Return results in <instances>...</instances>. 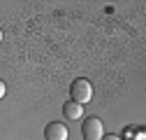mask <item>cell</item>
Returning <instances> with one entry per match:
<instances>
[{
	"instance_id": "3",
	"label": "cell",
	"mask_w": 146,
	"mask_h": 140,
	"mask_svg": "<svg viewBox=\"0 0 146 140\" xmlns=\"http://www.w3.org/2000/svg\"><path fill=\"white\" fill-rule=\"evenodd\" d=\"M70 131L65 124H60V121H49L46 129H44V138L46 140H67Z\"/></svg>"
},
{
	"instance_id": "4",
	"label": "cell",
	"mask_w": 146,
	"mask_h": 140,
	"mask_svg": "<svg viewBox=\"0 0 146 140\" xmlns=\"http://www.w3.org/2000/svg\"><path fill=\"white\" fill-rule=\"evenodd\" d=\"M63 114L67 117V119H81L84 117V105H79V103H74V100H67L65 105H63Z\"/></svg>"
},
{
	"instance_id": "7",
	"label": "cell",
	"mask_w": 146,
	"mask_h": 140,
	"mask_svg": "<svg viewBox=\"0 0 146 140\" xmlns=\"http://www.w3.org/2000/svg\"><path fill=\"white\" fill-rule=\"evenodd\" d=\"M0 42H3V30H0Z\"/></svg>"
},
{
	"instance_id": "6",
	"label": "cell",
	"mask_w": 146,
	"mask_h": 140,
	"mask_svg": "<svg viewBox=\"0 0 146 140\" xmlns=\"http://www.w3.org/2000/svg\"><path fill=\"white\" fill-rule=\"evenodd\" d=\"M5 94H7V86H5V82H3V79H0V100L5 98Z\"/></svg>"
},
{
	"instance_id": "1",
	"label": "cell",
	"mask_w": 146,
	"mask_h": 140,
	"mask_svg": "<svg viewBox=\"0 0 146 140\" xmlns=\"http://www.w3.org/2000/svg\"><path fill=\"white\" fill-rule=\"evenodd\" d=\"M70 98L74 100V103H79V105L88 103L90 98H93V84H90L86 77L74 79V82H72V86H70Z\"/></svg>"
},
{
	"instance_id": "2",
	"label": "cell",
	"mask_w": 146,
	"mask_h": 140,
	"mask_svg": "<svg viewBox=\"0 0 146 140\" xmlns=\"http://www.w3.org/2000/svg\"><path fill=\"white\" fill-rule=\"evenodd\" d=\"M81 135H84V140H102V135H104L102 121L98 117H86L81 124Z\"/></svg>"
},
{
	"instance_id": "5",
	"label": "cell",
	"mask_w": 146,
	"mask_h": 140,
	"mask_svg": "<svg viewBox=\"0 0 146 140\" xmlns=\"http://www.w3.org/2000/svg\"><path fill=\"white\" fill-rule=\"evenodd\" d=\"M102 140H123L121 135H116V133H104L102 135Z\"/></svg>"
}]
</instances>
